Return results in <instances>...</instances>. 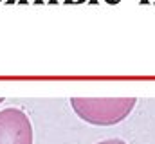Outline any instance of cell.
<instances>
[{
	"mask_svg": "<svg viewBox=\"0 0 155 144\" xmlns=\"http://www.w3.org/2000/svg\"><path fill=\"white\" fill-rule=\"evenodd\" d=\"M0 144H33V124L24 110H0Z\"/></svg>",
	"mask_w": 155,
	"mask_h": 144,
	"instance_id": "7a4b0ae2",
	"label": "cell"
},
{
	"mask_svg": "<svg viewBox=\"0 0 155 144\" xmlns=\"http://www.w3.org/2000/svg\"><path fill=\"white\" fill-rule=\"evenodd\" d=\"M96 144H126L123 139H107V141H101V142H96Z\"/></svg>",
	"mask_w": 155,
	"mask_h": 144,
	"instance_id": "3957f363",
	"label": "cell"
},
{
	"mask_svg": "<svg viewBox=\"0 0 155 144\" xmlns=\"http://www.w3.org/2000/svg\"><path fill=\"white\" fill-rule=\"evenodd\" d=\"M2 101H4V97H0V103H2Z\"/></svg>",
	"mask_w": 155,
	"mask_h": 144,
	"instance_id": "277c9868",
	"label": "cell"
},
{
	"mask_svg": "<svg viewBox=\"0 0 155 144\" xmlns=\"http://www.w3.org/2000/svg\"><path fill=\"white\" fill-rule=\"evenodd\" d=\"M137 103L135 97H72L71 106L79 119L96 126L124 121Z\"/></svg>",
	"mask_w": 155,
	"mask_h": 144,
	"instance_id": "6da1fadb",
	"label": "cell"
}]
</instances>
